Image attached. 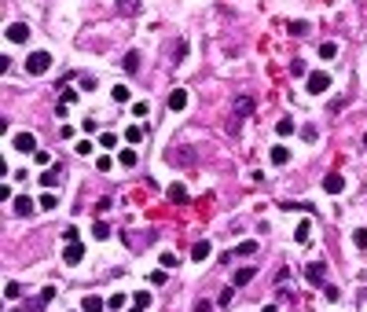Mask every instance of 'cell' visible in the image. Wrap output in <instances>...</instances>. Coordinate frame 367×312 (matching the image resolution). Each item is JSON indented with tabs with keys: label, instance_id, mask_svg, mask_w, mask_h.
Segmentation results:
<instances>
[{
	"label": "cell",
	"instance_id": "83f0119b",
	"mask_svg": "<svg viewBox=\"0 0 367 312\" xmlns=\"http://www.w3.org/2000/svg\"><path fill=\"white\" fill-rule=\"evenodd\" d=\"M73 155L88 158V155H92V144H88V140H77V147H73Z\"/></svg>",
	"mask_w": 367,
	"mask_h": 312
},
{
	"label": "cell",
	"instance_id": "9c48e42d",
	"mask_svg": "<svg viewBox=\"0 0 367 312\" xmlns=\"http://www.w3.org/2000/svg\"><path fill=\"white\" fill-rule=\"evenodd\" d=\"M169 110H187V88H173V92H169Z\"/></svg>",
	"mask_w": 367,
	"mask_h": 312
},
{
	"label": "cell",
	"instance_id": "ab89813d",
	"mask_svg": "<svg viewBox=\"0 0 367 312\" xmlns=\"http://www.w3.org/2000/svg\"><path fill=\"white\" fill-rule=\"evenodd\" d=\"M140 7V0H121V11H136Z\"/></svg>",
	"mask_w": 367,
	"mask_h": 312
},
{
	"label": "cell",
	"instance_id": "d6a6232c",
	"mask_svg": "<svg viewBox=\"0 0 367 312\" xmlns=\"http://www.w3.org/2000/svg\"><path fill=\"white\" fill-rule=\"evenodd\" d=\"M231 298H235V287H224V290H220V298H217V305H228Z\"/></svg>",
	"mask_w": 367,
	"mask_h": 312
},
{
	"label": "cell",
	"instance_id": "7a4b0ae2",
	"mask_svg": "<svg viewBox=\"0 0 367 312\" xmlns=\"http://www.w3.org/2000/svg\"><path fill=\"white\" fill-rule=\"evenodd\" d=\"M305 88H308V96L327 92V88H331V74H327V70H312V74L305 78Z\"/></svg>",
	"mask_w": 367,
	"mask_h": 312
},
{
	"label": "cell",
	"instance_id": "3957f363",
	"mask_svg": "<svg viewBox=\"0 0 367 312\" xmlns=\"http://www.w3.org/2000/svg\"><path fill=\"white\" fill-rule=\"evenodd\" d=\"M81 261H84V242H81V239L67 242V246H63V264H70V268H77Z\"/></svg>",
	"mask_w": 367,
	"mask_h": 312
},
{
	"label": "cell",
	"instance_id": "60d3db41",
	"mask_svg": "<svg viewBox=\"0 0 367 312\" xmlns=\"http://www.w3.org/2000/svg\"><path fill=\"white\" fill-rule=\"evenodd\" d=\"M210 309H213V301H199V305H195L191 312H210Z\"/></svg>",
	"mask_w": 367,
	"mask_h": 312
},
{
	"label": "cell",
	"instance_id": "6da1fadb",
	"mask_svg": "<svg viewBox=\"0 0 367 312\" xmlns=\"http://www.w3.org/2000/svg\"><path fill=\"white\" fill-rule=\"evenodd\" d=\"M52 70V55L48 52H30V59H26V74H33V78H41V74Z\"/></svg>",
	"mask_w": 367,
	"mask_h": 312
},
{
	"label": "cell",
	"instance_id": "5bb4252c",
	"mask_svg": "<svg viewBox=\"0 0 367 312\" xmlns=\"http://www.w3.org/2000/svg\"><path fill=\"white\" fill-rule=\"evenodd\" d=\"M206 257H210V242L199 239V242L191 246V261H206Z\"/></svg>",
	"mask_w": 367,
	"mask_h": 312
},
{
	"label": "cell",
	"instance_id": "9a60e30c",
	"mask_svg": "<svg viewBox=\"0 0 367 312\" xmlns=\"http://www.w3.org/2000/svg\"><path fill=\"white\" fill-rule=\"evenodd\" d=\"M287 30H290V37H305L308 30H312V26H308V22H301V18H294V22H287Z\"/></svg>",
	"mask_w": 367,
	"mask_h": 312
},
{
	"label": "cell",
	"instance_id": "b9f144b4",
	"mask_svg": "<svg viewBox=\"0 0 367 312\" xmlns=\"http://www.w3.org/2000/svg\"><path fill=\"white\" fill-rule=\"evenodd\" d=\"M364 147H367V136H364Z\"/></svg>",
	"mask_w": 367,
	"mask_h": 312
},
{
	"label": "cell",
	"instance_id": "e0dca14e",
	"mask_svg": "<svg viewBox=\"0 0 367 312\" xmlns=\"http://www.w3.org/2000/svg\"><path fill=\"white\" fill-rule=\"evenodd\" d=\"M334 55H338V44H334V41H323V44H319V59H334Z\"/></svg>",
	"mask_w": 367,
	"mask_h": 312
},
{
	"label": "cell",
	"instance_id": "f546056e",
	"mask_svg": "<svg viewBox=\"0 0 367 312\" xmlns=\"http://www.w3.org/2000/svg\"><path fill=\"white\" fill-rule=\"evenodd\" d=\"M55 184H59V173H55V169H52V173H44V176H41V187H55Z\"/></svg>",
	"mask_w": 367,
	"mask_h": 312
},
{
	"label": "cell",
	"instance_id": "277c9868",
	"mask_svg": "<svg viewBox=\"0 0 367 312\" xmlns=\"http://www.w3.org/2000/svg\"><path fill=\"white\" fill-rule=\"evenodd\" d=\"M4 37H7L11 44H26V41H30V26H26V22H7Z\"/></svg>",
	"mask_w": 367,
	"mask_h": 312
},
{
	"label": "cell",
	"instance_id": "d4e9b609",
	"mask_svg": "<svg viewBox=\"0 0 367 312\" xmlns=\"http://www.w3.org/2000/svg\"><path fill=\"white\" fill-rule=\"evenodd\" d=\"M110 96H114L118 103H129V88H125V84H114V88H110Z\"/></svg>",
	"mask_w": 367,
	"mask_h": 312
},
{
	"label": "cell",
	"instance_id": "52a82bcc",
	"mask_svg": "<svg viewBox=\"0 0 367 312\" xmlns=\"http://www.w3.org/2000/svg\"><path fill=\"white\" fill-rule=\"evenodd\" d=\"M323 191H327V195H342V191H345V176H342V173H327V176H323Z\"/></svg>",
	"mask_w": 367,
	"mask_h": 312
},
{
	"label": "cell",
	"instance_id": "4dcf8cb0",
	"mask_svg": "<svg viewBox=\"0 0 367 312\" xmlns=\"http://www.w3.org/2000/svg\"><path fill=\"white\" fill-rule=\"evenodd\" d=\"M133 298H136V301H133L136 309H147V305H150V294H147V290H140V294H133Z\"/></svg>",
	"mask_w": 367,
	"mask_h": 312
},
{
	"label": "cell",
	"instance_id": "d6986e66",
	"mask_svg": "<svg viewBox=\"0 0 367 312\" xmlns=\"http://www.w3.org/2000/svg\"><path fill=\"white\" fill-rule=\"evenodd\" d=\"M353 246L356 250H367V228H356L353 232Z\"/></svg>",
	"mask_w": 367,
	"mask_h": 312
},
{
	"label": "cell",
	"instance_id": "8992f818",
	"mask_svg": "<svg viewBox=\"0 0 367 312\" xmlns=\"http://www.w3.org/2000/svg\"><path fill=\"white\" fill-rule=\"evenodd\" d=\"M11 147H15V151H22V155H33V151H37L33 132H15V136H11Z\"/></svg>",
	"mask_w": 367,
	"mask_h": 312
},
{
	"label": "cell",
	"instance_id": "4fadbf2b",
	"mask_svg": "<svg viewBox=\"0 0 367 312\" xmlns=\"http://www.w3.org/2000/svg\"><path fill=\"white\" fill-rule=\"evenodd\" d=\"M169 202H187V187L176 180V184H169Z\"/></svg>",
	"mask_w": 367,
	"mask_h": 312
},
{
	"label": "cell",
	"instance_id": "ba28073f",
	"mask_svg": "<svg viewBox=\"0 0 367 312\" xmlns=\"http://www.w3.org/2000/svg\"><path fill=\"white\" fill-rule=\"evenodd\" d=\"M11 210H15V217H33V198H26V195H15Z\"/></svg>",
	"mask_w": 367,
	"mask_h": 312
},
{
	"label": "cell",
	"instance_id": "74e56055",
	"mask_svg": "<svg viewBox=\"0 0 367 312\" xmlns=\"http://www.w3.org/2000/svg\"><path fill=\"white\" fill-rule=\"evenodd\" d=\"M253 250H257V242L250 239V242H239V250H235V253H253Z\"/></svg>",
	"mask_w": 367,
	"mask_h": 312
},
{
	"label": "cell",
	"instance_id": "ac0fdd59",
	"mask_svg": "<svg viewBox=\"0 0 367 312\" xmlns=\"http://www.w3.org/2000/svg\"><path fill=\"white\" fill-rule=\"evenodd\" d=\"M250 279H253V268H239V272H235V279H231V283H235V287H246Z\"/></svg>",
	"mask_w": 367,
	"mask_h": 312
},
{
	"label": "cell",
	"instance_id": "7402d4cb",
	"mask_svg": "<svg viewBox=\"0 0 367 312\" xmlns=\"http://www.w3.org/2000/svg\"><path fill=\"white\" fill-rule=\"evenodd\" d=\"M125 140H129V144H140V140H144V129H140V125H129V129H125Z\"/></svg>",
	"mask_w": 367,
	"mask_h": 312
},
{
	"label": "cell",
	"instance_id": "cb8c5ba5",
	"mask_svg": "<svg viewBox=\"0 0 367 312\" xmlns=\"http://www.w3.org/2000/svg\"><path fill=\"white\" fill-rule=\"evenodd\" d=\"M37 206H41L44 213H48V210H55V195H52V191H48V195H41V198H37Z\"/></svg>",
	"mask_w": 367,
	"mask_h": 312
},
{
	"label": "cell",
	"instance_id": "603a6c76",
	"mask_svg": "<svg viewBox=\"0 0 367 312\" xmlns=\"http://www.w3.org/2000/svg\"><path fill=\"white\" fill-rule=\"evenodd\" d=\"M99 147L114 151V147H118V136H114V132H103V136H99Z\"/></svg>",
	"mask_w": 367,
	"mask_h": 312
},
{
	"label": "cell",
	"instance_id": "e575fe53",
	"mask_svg": "<svg viewBox=\"0 0 367 312\" xmlns=\"http://www.w3.org/2000/svg\"><path fill=\"white\" fill-rule=\"evenodd\" d=\"M4 298H7V301L18 298V283H7V287H4Z\"/></svg>",
	"mask_w": 367,
	"mask_h": 312
},
{
	"label": "cell",
	"instance_id": "d590c367",
	"mask_svg": "<svg viewBox=\"0 0 367 312\" xmlns=\"http://www.w3.org/2000/svg\"><path fill=\"white\" fill-rule=\"evenodd\" d=\"M110 165H114V162H110V158H107V155H103V158H96V169H99V173H107V169H110Z\"/></svg>",
	"mask_w": 367,
	"mask_h": 312
},
{
	"label": "cell",
	"instance_id": "2e32d148",
	"mask_svg": "<svg viewBox=\"0 0 367 312\" xmlns=\"http://www.w3.org/2000/svg\"><path fill=\"white\" fill-rule=\"evenodd\" d=\"M52 298H55V287H44V290H41V294H37V301H33V305H30V309H44V305H48V301H52Z\"/></svg>",
	"mask_w": 367,
	"mask_h": 312
},
{
	"label": "cell",
	"instance_id": "ffe728a7",
	"mask_svg": "<svg viewBox=\"0 0 367 312\" xmlns=\"http://www.w3.org/2000/svg\"><path fill=\"white\" fill-rule=\"evenodd\" d=\"M235 110H239V114H250V110H253V99H250V96H239V99H235Z\"/></svg>",
	"mask_w": 367,
	"mask_h": 312
},
{
	"label": "cell",
	"instance_id": "5b68a950",
	"mask_svg": "<svg viewBox=\"0 0 367 312\" xmlns=\"http://www.w3.org/2000/svg\"><path fill=\"white\" fill-rule=\"evenodd\" d=\"M305 279H308V283H316V287H327V264H323V261L305 264Z\"/></svg>",
	"mask_w": 367,
	"mask_h": 312
},
{
	"label": "cell",
	"instance_id": "f35d334b",
	"mask_svg": "<svg viewBox=\"0 0 367 312\" xmlns=\"http://www.w3.org/2000/svg\"><path fill=\"white\" fill-rule=\"evenodd\" d=\"M107 305H110V309H121V305H125V294H114V298L107 301Z\"/></svg>",
	"mask_w": 367,
	"mask_h": 312
},
{
	"label": "cell",
	"instance_id": "8d00e7d4",
	"mask_svg": "<svg viewBox=\"0 0 367 312\" xmlns=\"http://www.w3.org/2000/svg\"><path fill=\"white\" fill-rule=\"evenodd\" d=\"M162 268H176V253H162Z\"/></svg>",
	"mask_w": 367,
	"mask_h": 312
},
{
	"label": "cell",
	"instance_id": "f1b7e54d",
	"mask_svg": "<svg viewBox=\"0 0 367 312\" xmlns=\"http://www.w3.org/2000/svg\"><path fill=\"white\" fill-rule=\"evenodd\" d=\"M92 235H96V239H107V235H110V228H107L103 221H96V224H92Z\"/></svg>",
	"mask_w": 367,
	"mask_h": 312
},
{
	"label": "cell",
	"instance_id": "1f68e13d",
	"mask_svg": "<svg viewBox=\"0 0 367 312\" xmlns=\"http://www.w3.org/2000/svg\"><path fill=\"white\" fill-rule=\"evenodd\" d=\"M121 66H125V70H136V66H140V55H136V52H129V55H125V63H121Z\"/></svg>",
	"mask_w": 367,
	"mask_h": 312
},
{
	"label": "cell",
	"instance_id": "4316f807",
	"mask_svg": "<svg viewBox=\"0 0 367 312\" xmlns=\"http://www.w3.org/2000/svg\"><path fill=\"white\" fill-rule=\"evenodd\" d=\"M279 210H290V213H305V210H312V206H301V202H279Z\"/></svg>",
	"mask_w": 367,
	"mask_h": 312
},
{
	"label": "cell",
	"instance_id": "7c38bea8",
	"mask_svg": "<svg viewBox=\"0 0 367 312\" xmlns=\"http://www.w3.org/2000/svg\"><path fill=\"white\" fill-rule=\"evenodd\" d=\"M294 239H297V242H312V221H297Z\"/></svg>",
	"mask_w": 367,
	"mask_h": 312
},
{
	"label": "cell",
	"instance_id": "484cf974",
	"mask_svg": "<svg viewBox=\"0 0 367 312\" xmlns=\"http://www.w3.org/2000/svg\"><path fill=\"white\" fill-rule=\"evenodd\" d=\"M118 162H121V165H136V151H133V147H129V151H121V155H118Z\"/></svg>",
	"mask_w": 367,
	"mask_h": 312
},
{
	"label": "cell",
	"instance_id": "8fae6325",
	"mask_svg": "<svg viewBox=\"0 0 367 312\" xmlns=\"http://www.w3.org/2000/svg\"><path fill=\"white\" fill-rule=\"evenodd\" d=\"M268 158H272V165H287V162H290V151H287L283 144H276V147L268 151Z\"/></svg>",
	"mask_w": 367,
	"mask_h": 312
},
{
	"label": "cell",
	"instance_id": "30bf717a",
	"mask_svg": "<svg viewBox=\"0 0 367 312\" xmlns=\"http://www.w3.org/2000/svg\"><path fill=\"white\" fill-rule=\"evenodd\" d=\"M103 309H110V305H103L99 294H88V298L81 301V312H103Z\"/></svg>",
	"mask_w": 367,
	"mask_h": 312
},
{
	"label": "cell",
	"instance_id": "44dd1931",
	"mask_svg": "<svg viewBox=\"0 0 367 312\" xmlns=\"http://www.w3.org/2000/svg\"><path fill=\"white\" fill-rule=\"evenodd\" d=\"M276 132H279V136H290V132H294V121H290V118H279V121H276Z\"/></svg>",
	"mask_w": 367,
	"mask_h": 312
},
{
	"label": "cell",
	"instance_id": "836d02e7",
	"mask_svg": "<svg viewBox=\"0 0 367 312\" xmlns=\"http://www.w3.org/2000/svg\"><path fill=\"white\" fill-rule=\"evenodd\" d=\"M33 162H37V165H48L52 155H48V151H33Z\"/></svg>",
	"mask_w": 367,
	"mask_h": 312
}]
</instances>
